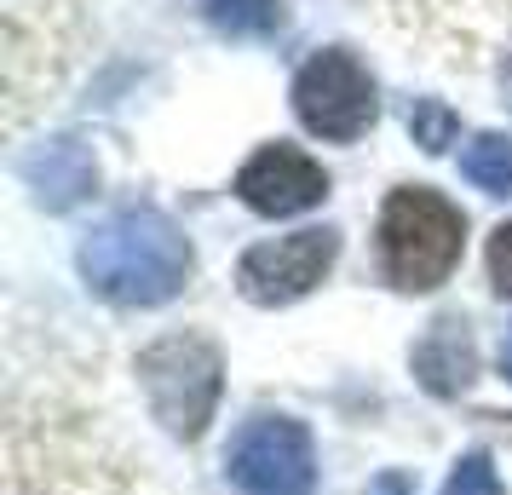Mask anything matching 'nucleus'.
Segmentation results:
<instances>
[{
    "instance_id": "obj_1",
    "label": "nucleus",
    "mask_w": 512,
    "mask_h": 495,
    "mask_svg": "<svg viewBox=\"0 0 512 495\" xmlns=\"http://www.w3.org/2000/svg\"><path fill=\"white\" fill-rule=\"evenodd\" d=\"M75 265L98 300L121 311H150L185 294L196 254H190V236L162 208H121L81 242Z\"/></svg>"
},
{
    "instance_id": "obj_2",
    "label": "nucleus",
    "mask_w": 512,
    "mask_h": 495,
    "mask_svg": "<svg viewBox=\"0 0 512 495\" xmlns=\"http://www.w3.org/2000/svg\"><path fill=\"white\" fill-rule=\"evenodd\" d=\"M380 271L403 294H432L449 283L466 248V213L432 185H397L380 208Z\"/></svg>"
},
{
    "instance_id": "obj_3",
    "label": "nucleus",
    "mask_w": 512,
    "mask_h": 495,
    "mask_svg": "<svg viewBox=\"0 0 512 495\" xmlns=\"http://www.w3.org/2000/svg\"><path fill=\"white\" fill-rule=\"evenodd\" d=\"M133 369H139L144 403L162 421L167 438L196 444L208 432L213 409H219V392H225V357H219V346L202 340V334H167L156 346H144Z\"/></svg>"
},
{
    "instance_id": "obj_4",
    "label": "nucleus",
    "mask_w": 512,
    "mask_h": 495,
    "mask_svg": "<svg viewBox=\"0 0 512 495\" xmlns=\"http://www.w3.org/2000/svg\"><path fill=\"white\" fill-rule=\"evenodd\" d=\"M225 478L236 495H311L317 449L294 415H248L225 444Z\"/></svg>"
},
{
    "instance_id": "obj_5",
    "label": "nucleus",
    "mask_w": 512,
    "mask_h": 495,
    "mask_svg": "<svg viewBox=\"0 0 512 495\" xmlns=\"http://www.w3.org/2000/svg\"><path fill=\"white\" fill-rule=\"evenodd\" d=\"M294 116L317 139L351 144V139H363L374 127V116H380V87L357 64V52L323 47V52H311L300 64V75H294Z\"/></svg>"
},
{
    "instance_id": "obj_6",
    "label": "nucleus",
    "mask_w": 512,
    "mask_h": 495,
    "mask_svg": "<svg viewBox=\"0 0 512 495\" xmlns=\"http://www.w3.org/2000/svg\"><path fill=\"white\" fill-rule=\"evenodd\" d=\"M334 260H340V231L311 225V231L277 236V242H254L236 260V288L254 306H294L334 271Z\"/></svg>"
},
{
    "instance_id": "obj_7",
    "label": "nucleus",
    "mask_w": 512,
    "mask_h": 495,
    "mask_svg": "<svg viewBox=\"0 0 512 495\" xmlns=\"http://www.w3.org/2000/svg\"><path fill=\"white\" fill-rule=\"evenodd\" d=\"M236 196L259 219H294V213H311L328 202V173L294 144H265V150H254L242 162Z\"/></svg>"
},
{
    "instance_id": "obj_8",
    "label": "nucleus",
    "mask_w": 512,
    "mask_h": 495,
    "mask_svg": "<svg viewBox=\"0 0 512 495\" xmlns=\"http://www.w3.org/2000/svg\"><path fill=\"white\" fill-rule=\"evenodd\" d=\"M409 369L415 380L432 392V398H461L466 386L478 380V340H472V323L461 311H443L426 323V334L409 352Z\"/></svg>"
},
{
    "instance_id": "obj_9",
    "label": "nucleus",
    "mask_w": 512,
    "mask_h": 495,
    "mask_svg": "<svg viewBox=\"0 0 512 495\" xmlns=\"http://www.w3.org/2000/svg\"><path fill=\"white\" fill-rule=\"evenodd\" d=\"M18 173H24V185L35 190V202L52 213H70L81 208L87 196L98 190V162H93V150L81 139H47V144H35L24 162H18Z\"/></svg>"
},
{
    "instance_id": "obj_10",
    "label": "nucleus",
    "mask_w": 512,
    "mask_h": 495,
    "mask_svg": "<svg viewBox=\"0 0 512 495\" xmlns=\"http://www.w3.org/2000/svg\"><path fill=\"white\" fill-rule=\"evenodd\" d=\"M196 6L219 35H242V41H265L288 24V0H196Z\"/></svg>"
},
{
    "instance_id": "obj_11",
    "label": "nucleus",
    "mask_w": 512,
    "mask_h": 495,
    "mask_svg": "<svg viewBox=\"0 0 512 495\" xmlns=\"http://www.w3.org/2000/svg\"><path fill=\"white\" fill-rule=\"evenodd\" d=\"M461 173L484 196H512V139L507 133H478L461 150Z\"/></svg>"
},
{
    "instance_id": "obj_12",
    "label": "nucleus",
    "mask_w": 512,
    "mask_h": 495,
    "mask_svg": "<svg viewBox=\"0 0 512 495\" xmlns=\"http://www.w3.org/2000/svg\"><path fill=\"white\" fill-rule=\"evenodd\" d=\"M409 133H415V144L426 150V156H443V150L455 144V133H461V121H455V110L438 104V98H415V110H409Z\"/></svg>"
},
{
    "instance_id": "obj_13",
    "label": "nucleus",
    "mask_w": 512,
    "mask_h": 495,
    "mask_svg": "<svg viewBox=\"0 0 512 495\" xmlns=\"http://www.w3.org/2000/svg\"><path fill=\"white\" fill-rule=\"evenodd\" d=\"M438 495H507V484H501V472H495V461L484 449H472V455L455 461V472L443 478Z\"/></svg>"
},
{
    "instance_id": "obj_14",
    "label": "nucleus",
    "mask_w": 512,
    "mask_h": 495,
    "mask_svg": "<svg viewBox=\"0 0 512 495\" xmlns=\"http://www.w3.org/2000/svg\"><path fill=\"white\" fill-rule=\"evenodd\" d=\"M484 260H489V288H495L501 300H512V219L507 225H495Z\"/></svg>"
},
{
    "instance_id": "obj_15",
    "label": "nucleus",
    "mask_w": 512,
    "mask_h": 495,
    "mask_svg": "<svg viewBox=\"0 0 512 495\" xmlns=\"http://www.w3.org/2000/svg\"><path fill=\"white\" fill-rule=\"evenodd\" d=\"M369 495H409V478L403 472H386V478H374Z\"/></svg>"
},
{
    "instance_id": "obj_16",
    "label": "nucleus",
    "mask_w": 512,
    "mask_h": 495,
    "mask_svg": "<svg viewBox=\"0 0 512 495\" xmlns=\"http://www.w3.org/2000/svg\"><path fill=\"white\" fill-rule=\"evenodd\" d=\"M501 98L512 104V52H507V64H501Z\"/></svg>"
},
{
    "instance_id": "obj_17",
    "label": "nucleus",
    "mask_w": 512,
    "mask_h": 495,
    "mask_svg": "<svg viewBox=\"0 0 512 495\" xmlns=\"http://www.w3.org/2000/svg\"><path fill=\"white\" fill-rule=\"evenodd\" d=\"M501 369L512 375V334H507V346H501Z\"/></svg>"
}]
</instances>
